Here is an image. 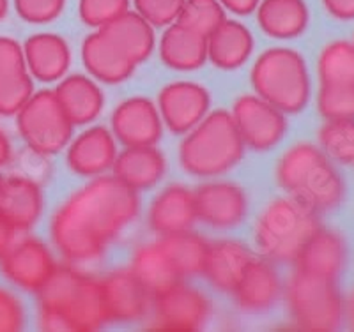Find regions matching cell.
Returning a JSON list of instances; mask_svg holds the SVG:
<instances>
[{"label": "cell", "instance_id": "ac0fdd59", "mask_svg": "<svg viewBox=\"0 0 354 332\" xmlns=\"http://www.w3.org/2000/svg\"><path fill=\"white\" fill-rule=\"evenodd\" d=\"M44 208L43 189L27 175L4 179L0 193V216L15 232H28L39 221Z\"/></svg>", "mask_w": 354, "mask_h": 332}, {"label": "cell", "instance_id": "f6af8a7d", "mask_svg": "<svg viewBox=\"0 0 354 332\" xmlns=\"http://www.w3.org/2000/svg\"><path fill=\"white\" fill-rule=\"evenodd\" d=\"M12 157V145L9 140L8 133L4 129H0V168H4L6 164H9Z\"/></svg>", "mask_w": 354, "mask_h": 332}, {"label": "cell", "instance_id": "f35d334b", "mask_svg": "<svg viewBox=\"0 0 354 332\" xmlns=\"http://www.w3.org/2000/svg\"><path fill=\"white\" fill-rule=\"evenodd\" d=\"M18 17L27 23H50L64 11L66 0H12Z\"/></svg>", "mask_w": 354, "mask_h": 332}, {"label": "cell", "instance_id": "ab89813d", "mask_svg": "<svg viewBox=\"0 0 354 332\" xmlns=\"http://www.w3.org/2000/svg\"><path fill=\"white\" fill-rule=\"evenodd\" d=\"M25 306L15 292L0 286V332H17L25 327Z\"/></svg>", "mask_w": 354, "mask_h": 332}, {"label": "cell", "instance_id": "3957f363", "mask_svg": "<svg viewBox=\"0 0 354 332\" xmlns=\"http://www.w3.org/2000/svg\"><path fill=\"white\" fill-rule=\"evenodd\" d=\"M245 144L232 115L216 110L186 133L179 147V161L186 173L202 179L223 175L243 159Z\"/></svg>", "mask_w": 354, "mask_h": 332}, {"label": "cell", "instance_id": "ffe728a7", "mask_svg": "<svg viewBox=\"0 0 354 332\" xmlns=\"http://www.w3.org/2000/svg\"><path fill=\"white\" fill-rule=\"evenodd\" d=\"M195 221V195L192 189L181 184H172L161 189L147 213L151 230L160 237L192 230Z\"/></svg>", "mask_w": 354, "mask_h": 332}, {"label": "cell", "instance_id": "484cf974", "mask_svg": "<svg viewBox=\"0 0 354 332\" xmlns=\"http://www.w3.org/2000/svg\"><path fill=\"white\" fill-rule=\"evenodd\" d=\"M254 52V36L238 20H223L207 36V60L218 69L232 71L245 64Z\"/></svg>", "mask_w": 354, "mask_h": 332}, {"label": "cell", "instance_id": "836d02e7", "mask_svg": "<svg viewBox=\"0 0 354 332\" xmlns=\"http://www.w3.org/2000/svg\"><path fill=\"white\" fill-rule=\"evenodd\" d=\"M225 18V9L218 0H186L177 18L179 23L202 36H209Z\"/></svg>", "mask_w": 354, "mask_h": 332}, {"label": "cell", "instance_id": "44dd1931", "mask_svg": "<svg viewBox=\"0 0 354 332\" xmlns=\"http://www.w3.org/2000/svg\"><path fill=\"white\" fill-rule=\"evenodd\" d=\"M82 62L94 80L109 85L128 80L137 68V64L100 28L88 34L82 43Z\"/></svg>", "mask_w": 354, "mask_h": 332}, {"label": "cell", "instance_id": "603a6c76", "mask_svg": "<svg viewBox=\"0 0 354 332\" xmlns=\"http://www.w3.org/2000/svg\"><path fill=\"white\" fill-rule=\"evenodd\" d=\"M112 172L115 179L133 191H145L163 179L167 159L156 145L124 147L121 154H117Z\"/></svg>", "mask_w": 354, "mask_h": 332}, {"label": "cell", "instance_id": "bcb514c9", "mask_svg": "<svg viewBox=\"0 0 354 332\" xmlns=\"http://www.w3.org/2000/svg\"><path fill=\"white\" fill-rule=\"evenodd\" d=\"M346 315L349 316V324L354 329V290L351 292L349 300L346 302Z\"/></svg>", "mask_w": 354, "mask_h": 332}, {"label": "cell", "instance_id": "b9f144b4", "mask_svg": "<svg viewBox=\"0 0 354 332\" xmlns=\"http://www.w3.org/2000/svg\"><path fill=\"white\" fill-rule=\"evenodd\" d=\"M324 9L338 21L354 20V0H322Z\"/></svg>", "mask_w": 354, "mask_h": 332}, {"label": "cell", "instance_id": "d590c367", "mask_svg": "<svg viewBox=\"0 0 354 332\" xmlns=\"http://www.w3.org/2000/svg\"><path fill=\"white\" fill-rule=\"evenodd\" d=\"M32 94L34 84L28 71L0 78V115H17Z\"/></svg>", "mask_w": 354, "mask_h": 332}, {"label": "cell", "instance_id": "52a82bcc", "mask_svg": "<svg viewBox=\"0 0 354 332\" xmlns=\"http://www.w3.org/2000/svg\"><path fill=\"white\" fill-rule=\"evenodd\" d=\"M17 128L27 147L37 156H52L68 147L73 122L53 90L43 88L30 96L17 113Z\"/></svg>", "mask_w": 354, "mask_h": 332}, {"label": "cell", "instance_id": "7a4b0ae2", "mask_svg": "<svg viewBox=\"0 0 354 332\" xmlns=\"http://www.w3.org/2000/svg\"><path fill=\"white\" fill-rule=\"evenodd\" d=\"M278 186L317 214L331 213L346 200L347 186L330 157L314 144H294L278 159Z\"/></svg>", "mask_w": 354, "mask_h": 332}, {"label": "cell", "instance_id": "60d3db41", "mask_svg": "<svg viewBox=\"0 0 354 332\" xmlns=\"http://www.w3.org/2000/svg\"><path fill=\"white\" fill-rule=\"evenodd\" d=\"M27 71L24 46L12 37L0 36V78Z\"/></svg>", "mask_w": 354, "mask_h": 332}, {"label": "cell", "instance_id": "d4e9b609", "mask_svg": "<svg viewBox=\"0 0 354 332\" xmlns=\"http://www.w3.org/2000/svg\"><path fill=\"white\" fill-rule=\"evenodd\" d=\"M252 260V251L239 240H216L209 242V251L202 274L213 289L230 293Z\"/></svg>", "mask_w": 354, "mask_h": 332}, {"label": "cell", "instance_id": "6da1fadb", "mask_svg": "<svg viewBox=\"0 0 354 332\" xmlns=\"http://www.w3.org/2000/svg\"><path fill=\"white\" fill-rule=\"evenodd\" d=\"M138 213L137 191L113 175L94 177L57 208L50 219V237L68 264H94Z\"/></svg>", "mask_w": 354, "mask_h": 332}, {"label": "cell", "instance_id": "30bf717a", "mask_svg": "<svg viewBox=\"0 0 354 332\" xmlns=\"http://www.w3.org/2000/svg\"><path fill=\"white\" fill-rule=\"evenodd\" d=\"M153 327L160 331H198L211 315V302L195 286L176 283L153 297Z\"/></svg>", "mask_w": 354, "mask_h": 332}, {"label": "cell", "instance_id": "83f0119b", "mask_svg": "<svg viewBox=\"0 0 354 332\" xmlns=\"http://www.w3.org/2000/svg\"><path fill=\"white\" fill-rule=\"evenodd\" d=\"M310 21L305 0H262L257 6V23L266 36L292 39L301 36Z\"/></svg>", "mask_w": 354, "mask_h": 332}, {"label": "cell", "instance_id": "9a60e30c", "mask_svg": "<svg viewBox=\"0 0 354 332\" xmlns=\"http://www.w3.org/2000/svg\"><path fill=\"white\" fill-rule=\"evenodd\" d=\"M349 262L346 237L337 230L319 226L294 258L296 271L337 281Z\"/></svg>", "mask_w": 354, "mask_h": 332}, {"label": "cell", "instance_id": "e575fe53", "mask_svg": "<svg viewBox=\"0 0 354 332\" xmlns=\"http://www.w3.org/2000/svg\"><path fill=\"white\" fill-rule=\"evenodd\" d=\"M317 112L326 120L354 119V87L321 85L317 94Z\"/></svg>", "mask_w": 354, "mask_h": 332}, {"label": "cell", "instance_id": "5bb4252c", "mask_svg": "<svg viewBox=\"0 0 354 332\" xmlns=\"http://www.w3.org/2000/svg\"><path fill=\"white\" fill-rule=\"evenodd\" d=\"M109 322H138L149 315L153 295L129 268H119L101 277Z\"/></svg>", "mask_w": 354, "mask_h": 332}, {"label": "cell", "instance_id": "1f68e13d", "mask_svg": "<svg viewBox=\"0 0 354 332\" xmlns=\"http://www.w3.org/2000/svg\"><path fill=\"white\" fill-rule=\"evenodd\" d=\"M321 85L354 87V43L333 41L328 43L317 59Z\"/></svg>", "mask_w": 354, "mask_h": 332}, {"label": "cell", "instance_id": "c3c4849f", "mask_svg": "<svg viewBox=\"0 0 354 332\" xmlns=\"http://www.w3.org/2000/svg\"><path fill=\"white\" fill-rule=\"evenodd\" d=\"M2 186H4V177L0 175V193H2Z\"/></svg>", "mask_w": 354, "mask_h": 332}, {"label": "cell", "instance_id": "e0dca14e", "mask_svg": "<svg viewBox=\"0 0 354 332\" xmlns=\"http://www.w3.org/2000/svg\"><path fill=\"white\" fill-rule=\"evenodd\" d=\"M109 322L100 277L82 274L71 297L59 313L57 331H97Z\"/></svg>", "mask_w": 354, "mask_h": 332}, {"label": "cell", "instance_id": "9c48e42d", "mask_svg": "<svg viewBox=\"0 0 354 332\" xmlns=\"http://www.w3.org/2000/svg\"><path fill=\"white\" fill-rule=\"evenodd\" d=\"M57 268L53 253L36 237H21L0 255V273L12 286L37 293Z\"/></svg>", "mask_w": 354, "mask_h": 332}, {"label": "cell", "instance_id": "2e32d148", "mask_svg": "<svg viewBox=\"0 0 354 332\" xmlns=\"http://www.w3.org/2000/svg\"><path fill=\"white\" fill-rule=\"evenodd\" d=\"M117 157V140L103 126H93L68 144L66 163L75 175L100 177L112 170Z\"/></svg>", "mask_w": 354, "mask_h": 332}, {"label": "cell", "instance_id": "5b68a950", "mask_svg": "<svg viewBox=\"0 0 354 332\" xmlns=\"http://www.w3.org/2000/svg\"><path fill=\"white\" fill-rule=\"evenodd\" d=\"M250 81L255 94L283 113H299L310 99V75L305 57L287 46H274L255 60Z\"/></svg>", "mask_w": 354, "mask_h": 332}, {"label": "cell", "instance_id": "8fae6325", "mask_svg": "<svg viewBox=\"0 0 354 332\" xmlns=\"http://www.w3.org/2000/svg\"><path fill=\"white\" fill-rule=\"evenodd\" d=\"M161 122L174 135H186L204 119L211 108L209 90L195 81H174L158 96Z\"/></svg>", "mask_w": 354, "mask_h": 332}, {"label": "cell", "instance_id": "f1b7e54d", "mask_svg": "<svg viewBox=\"0 0 354 332\" xmlns=\"http://www.w3.org/2000/svg\"><path fill=\"white\" fill-rule=\"evenodd\" d=\"M129 271L137 276V280L153 297L183 280L163 246L160 244V240L138 246L133 251Z\"/></svg>", "mask_w": 354, "mask_h": 332}, {"label": "cell", "instance_id": "4dcf8cb0", "mask_svg": "<svg viewBox=\"0 0 354 332\" xmlns=\"http://www.w3.org/2000/svg\"><path fill=\"white\" fill-rule=\"evenodd\" d=\"M158 240L181 277L202 274L207 251H209V242L201 233L185 230V232L163 235Z\"/></svg>", "mask_w": 354, "mask_h": 332}, {"label": "cell", "instance_id": "7bdbcfd3", "mask_svg": "<svg viewBox=\"0 0 354 332\" xmlns=\"http://www.w3.org/2000/svg\"><path fill=\"white\" fill-rule=\"evenodd\" d=\"M223 9H229L234 14H239V17H245L257 9L259 2L261 0H218Z\"/></svg>", "mask_w": 354, "mask_h": 332}, {"label": "cell", "instance_id": "cb8c5ba5", "mask_svg": "<svg viewBox=\"0 0 354 332\" xmlns=\"http://www.w3.org/2000/svg\"><path fill=\"white\" fill-rule=\"evenodd\" d=\"M53 92L73 126L91 124L101 115L105 106V96L100 85L94 78L85 75H69L61 78Z\"/></svg>", "mask_w": 354, "mask_h": 332}, {"label": "cell", "instance_id": "4316f807", "mask_svg": "<svg viewBox=\"0 0 354 332\" xmlns=\"http://www.w3.org/2000/svg\"><path fill=\"white\" fill-rule=\"evenodd\" d=\"M160 57L167 68L195 71L207 60V37L174 21L160 39Z\"/></svg>", "mask_w": 354, "mask_h": 332}, {"label": "cell", "instance_id": "d6a6232c", "mask_svg": "<svg viewBox=\"0 0 354 332\" xmlns=\"http://www.w3.org/2000/svg\"><path fill=\"white\" fill-rule=\"evenodd\" d=\"M319 148L331 161L354 163V119L326 120L317 133Z\"/></svg>", "mask_w": 354, "mask_h": 332}, {"label": "cell", "instance_id": "7402d4cb", "mask_svg": "<svg viewBox=\"0 0 354 332\" xmlns=\"http://www.w3.org/2000/svg\"><path fill=\"white\" fill-rule=\"evenodd\" d=\"M28 75L43 84L59 81L71 66V48L68 41L53 32H39L24 44Z\"/></svg>", "mask_w": 354, "mask_h": 332}, {"label": "cell", "instance_id": "7c38bea8", "mask_svg": "<svg viewBox=\"0 0 354 332\" xmlns=\"http://www.w3.org/2000/svg\"><path fill=\"white\" fill-rule=\"evenodd\" d=\"M194 195L197 219L216 230L236 228L248 214V196L241 186L232 182H205Z\"/></svg>", "mask_w": 354, "mask_h": 332}, {"label": "cell", "instance_id": "8d00e7d4", "mask_svg": "<svg viewBox=\"0 0 354 332\" xmlns=\"http://www.w3.org/2000/svg\"><path fill=\"white\" fill-rule=\"evenodd\" d=\"M129 9V0H80L78 14L85 25L94 28L105 27Z\"/></svg>", "mask_w": 354, "mask_h": 332}, {"label": "cell", "instance_id": "8992f818", "mask_svg": "<svg viewBox=\"0 0 354 332\" xmlns=\"http://www.w3.org/2000/svg\"><path fill=\"white\" fill-rule=\"evenodd\" d=\"M290 318L306 331H337L346 316V300L337 281L296 271L286 284Z\"/></svg>", "mask_w": 354, "mask_h": 332}, {"label": "cell", "instance_id": "ee69618b", "mask_svg": "<svg viewBox=\"0 0 354 332\" xmlns=\"http://www.w3.org/2000/svg\"><path fill=\"white\" fill-rule=\"evenodd\" d=\"M15 235H17V232L9 226V223L4 219V217L0 216V255H2V253L12 244Z\"/></svg>", "mask_w": 354, "mask_h": 332}, {"label": "cell", "instance_id": "f546056e", "mask_svg": "<svg viewBox=\"0 0 354 332\" xmlns=\"http://www.w3.org/2000/svg\"><path fill=\"white\" fill-rule=\"evenodd\" d=\"M100 30H103L137 66L149 59L156 43L153 25L144 20L137 11L129 9Z\"/></svg>", "mask_w": 354, "mask_h": 332}, {"label": "cell", "instance_id": "7dc6e473", "mask_svg": "<svg viewBox=\"0 0 354 332\" xmlns=\"http://www.w3.org/2000/svg\"><path fill=\"white\" fill-rule=\"evenodd\" d=\"M9 11V0H0V21L4 20Z\"/></svg>", "mask_w": 354, "mask_h": 332}, {"label": "cell", "instance_id": "4fadbf2b", "mask_svg": "<svg viewBox=\"0 0 354 332\" xmlns=\"http://www.w3.org/2000/svg\"><path fill=\"white\" fill-rule=\"evenodd\" d=\"M112 135L124 147H140V145H156L163 135L158 106L147 97H129L117 104L113 110Z\"/></svg>", "mask_w": 354, "mask_h": 332}, {"label": "cell", "instance_id": "d6986e66", "mask_svg": "<svg viewBox=\"0 0 354 332\" xmlns=\"http://www.w3.org/2000/svg\"><path fill=\"white\" fill-rule=\"evenodd\" d=\"M230 293L236 306L246 313H262L273 308L282 295V281L273 262L254 256Z\"/></svg>", "mask_w": 354, "mask_h": 332}, {"label": "cell", "instance_id": "277c9868", "mask_svg": "<svg viewBox=\"0 0 354 332\" xmlns=\"http://www.w3.org/2000/svg\"><path fill=\"white\" fill-rule=\"evenodd\" d=\"M321 226L319 214L290 196L271 200L255 223L254 240L262 258L277 264L294 262L306 240Z\"/></svg>", "mask_w": 354, "mask_h": 332}, {"label": "cell", "instance_id": "74e56055", "mask_svg": "<svg viewBox=\"0 0 354 332\" xmlns=\"http://www.w3.org/2000/svg\"><path fill=\"white\" fill-rule=\"evenodd\" d=\"M186 0H135V11L153 27H169L177 21Z\"/></svg>", "mask_w": 354, "mask_h": 332}, {"label": "cell", "instance_id": "ba28073f", "mask_svg": "<svg viewBox=\"0 0 354 332\" xmlns=\"http://www.w3.org/2000/svg\"><path fill=\"white\" fill-rule=\"evenodd\" d=\"M230 115L245 147L252 150H271L286 137V113L257 94H245L238 97L234 101Z\"/></svg>", "mask_w": 354, "mask_h": 332}]
</instances>
